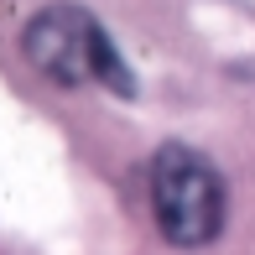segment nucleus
<instances>
[{"mask_svg":"<svg viewBox=\"0 0 255 255\" xmlns=\"http://www.w3.org/2000/svg\"><path fill=\"white\" fill-rule=\"evenodd\" d=\"M151 214L156 229L182 250H198L224 229V182L193 146H161L151 161Z\"/></svg>","mask_w":255,"mask_h":255,"instance_id":"nucleus-2","label":"nucleus"},{"mask_svg":"<svg viewBox=\"0 0 255 255\" xmlns=\"http://www.w3.org/2000/svg\"><path fill=\"white\" fill-rule=\"evenodd\" d=\"M21 47H26L37 73H47L52 84H63V89L104 84V89H115V94H135V78H130V68L120 63L115 42L104 37V26L89 10H78V5H47L26 26Z\"/></svg>","mask_w":255,"mask_h":255,"instance_id":"nucleus-1","label":"nucleus"}]
</instances>
